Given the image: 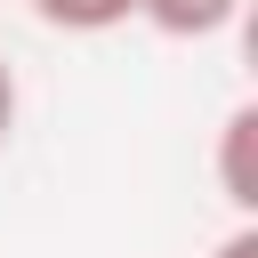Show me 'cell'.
<instances>
[{"instance_id": "cell-2", "label": "cell", "mask_w": 258, "mask_h": 258, "mask_svg": "<svg viewBox=\"0 0 258 258\" xmlns=\"http://www.w3.org/2000/svg\"><path fill=\"white\" fill-rule=\"evenodd\" d=\"M137 16L161 32V40H210L242 16V0H137Z\"/></svg>"}, {"instance_id": "cell-4", "label": "cell", "mask_w": 258, "mask_h": 258, "mask_svg": "<svg viewBox=\"0 0 258 258\" xmlns=\"http://www.w3.org/2000/svg\"><path fill=\"white\" fill-rule=\"evenodd\" d=\"M210 258H258V218H242V226H234V234H226Z\"/></svg>"}, {"instance_id": "cell-5", "label": "cell", "mask_w": 258, "mask_h": 258, "mask_svg": "<svg viewBox=\"0 0 258 258\" xmlns=\"http://www.w3.org/2000/svg\"><path fill=\"white\" fill-rule=\"evenodd\" d=\"M8 129H16V73H8V56H0V145H8Z\"/></svg>"}, {"instance_id": "cell-3", "label": "cell", "mask_w": 258, "mask_h": 258, "mask_svg": "<svg viewBox=\"0 0 258 258\" xmlns=\"http://www.w3.org/2000/svg\"><path fill=\"white\" fill-rule=\"evenodd\" d=\"M48 32H113L137 16V0H24Z\"/></svg>"}, {"instance_id": "cell-1", "label": "cell", "mask_w": 258, "mask_h": 258, "mask_svg": "<svg viewBox=\"0 0 258 258\" xmlns=\"http://www.w3.org/2000/svg\"><path fill=\"white\" fill-rule=\"evenodd\" d=\"M218 194L234 218H258V105H234L218 129Z\"/></svg>"}]
</instances>
